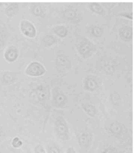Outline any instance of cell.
Listing matches in <instances>:
<instances>
[{"instance_id": "1", "label": "cell", "mask_w": 135, "mask_h": 153, "mask_svg": "<svg viewBox=\"0 0 135 153\" xmlns=\"http://www.w3.org/2000/svg\"><path fill=\"white\" fill-rule=\"evenodd\" d=\"M55 130L58 137L61 140H67L69 138V129L66 120L63 117L57 118Z\"/></svg>"}, {"instance_id": "2", "label": "cell", "mask_w": 135, "mask_h": 153, "mask_svg": "<svg viewBox=\"0 0 135 153\" xmlns=\"http://www.w3.org/2000/svg\"><path fill=\"white\" fill-rule=\"evenodd\" d=\"M45 71V68L41 64L37 61H33L26 67L25 73L30 76L37 77L43 75Z\"/></svg>"}, {"instance_id": "3", "label": "cell", "mask_w": 135, "mask_h": 153, "mask_svg": "<svg viewBox=\"0 0 135 153\" xmlns=\"http://www.w3.org/2000/svg\"><path fill=\"white\" fill-rule=\"evenodd\" d=\"M20 28L21 32L26 36L34 38L37 34L34 25L27 20H21L20 24Z\"/></svg>"}, {"instance_id": "4", "label": "cell", "mask_w": 135, "mask_h": 153, "mask_svg": "<svg viewBox=\"0 0 135 153\" xmlns=\"http://www.w3.org/2000/svg\"><path fill=\"white\" fill-rule=\"evenodd\" d=\"M18 51L15 47L11 46L7 48L5 52L4 56L7 61L13 62L17 58Z\"/></svg>"}, {"instance_id": "5", "label": "cell", "mask_w": 135, "mask_h": 153, "mask_svg": "<svg viewBox=\"0 0 135 153\" xmlns=\"http://www.w3.org/2000/svg\"><path fill=\"white\" fill-rule=\"evenodd\" d=\"M91 139L90 136L86 133H82L80 135L79 138V144L80 148L87 149H89Z\"/></svg>"}, {"instance_id": "6", "label": "cell", "mask_w": 135, "mask_h": 153, "mask_svg": "<svg viewBox=\"0 0 135 153\" xmlns=\"http://www.w3.org/2000/svg\"><path fill=\"white\" fill-rule=\"evenodd\" d=\"M66 101L67 98L66 96L62 93H59L54 96V104L57 106H62L66 103Z\"/></svg>"}, {"instance_id": "7", "label": "cell", "mask_w": 135, "mask_h": 153, "mask_svg": "<svg viewBox=\"0 0 135 153\" xmlns=\"http://www.w3.org/2000/svg\"><path fill=\"white\" fill-rule=\"evenodd\" d=\"M82 108L84 111L90 117H94L96 115V109L95 107L89 103L82 104Z\"/></svg>"}, {"instance_id": "8", "label": "cell", "mask_w": 135, "mask_h": 153, "mask_svg": "<svg viewBox=\"0 0 135 153\" xmlns=\"http://www.w3.org/2000/svg\"><path fill=\"white\" fill-rule=\"evenodd\" d=\"M46 150V153H63L61 147L56 144H52L48 146Z\"/></svg>"}, {"instance_id": "9", "label": "cell", "mask_w": 135, "mask_h": 153, "mask_svg": "<svg viewBox=\"0 0 135 153\" xmlns=\"http://www.w3.org/2000/svg\"><path fill=\"white\" fill-rule=\"evenodd\" d=\"M54 31L58 36L61 37H65L67 33V29L63 26H56L54 29Z\"/></svg>"}, {"instance_id": "10", "label": "cell", "mask_w": 135, "mask_h": 153, "mask_svg": "<svg viewBox=\"0 0 135 153\" xmlns=\"http://www.w3.org/2000/svg\"><path fill=\"white\" fill-rule=\"evenodd\" d=\"M96 83L94 79L89 78L86 82V87L87 90L90 91H93L96 88Z\"/></svg>"}, {"instance_id": "11", "label": "cell", "mask_w": 135, "mask_h": 153, "mask_svg": "<svg viewBox=\"0 0 135 153\" xmlns=\"http://www.w3.org/2000/svg\"><path fill=\"white\" fill-rule=\"evenodd\" d=\"M22 142L20 140V138L18 137L14 138L12 141V146L15 149H19L22 146Z\"/></svg>"}, {"instance_id": "12", "label": "cell", "mask_w": 135, "mask_h": 153, "mask_svg": "<svg viewBox=\"0 0 135 153\" xmlns=\"http://www.w3.org/2000/svg\"><path fill=\"white\" fill-rule=\"evenodd\" d=\"M33 153H46L44 146L40 144L36 146L33 149Z\"/></svg>"}, {"instance_id": "13", "label": "cell", "mask_w": 135, "mask_h": 153, "mask_svg": "<svg viewBox=\"0 0 135 153\" xmlns=\"http://www.w3.org/2000/svg\"><path fill=\"white\" fill-rule=\"evenodd\" d=\"M91 8L93 11L97 13H101L103 11L102 7L97 3H94L91 5Z\"/></svg>"}, {"instance_id": "14", "label": "cell", "mask_w": 135, "mask_h": 153, "mask_svg": "<svg viewBox=\"0 0 135 153\" xmlns=\"http://www.w3.org/2000/svg\"><path fill=\"white\" fill-rule=\"evenodd\" d=\"M17 4H12L8 7V8H7V13L8 14V15L11 16L12 14L15 13V10H16L18 8V7H17Z\"/></svg>"}, {"instance_id": "15", "label": "cell", "mask_w": 135, "mask_h": 153, "mask_svg": "<svg viewBox=\"0 0 135 153\" xmlns=\"http://www.w3.org/2000/svg\"><path fill=\"white\" fill-rule=\"evenodd\" d=\"M117 149L114 147H108L106 148L101 153H117Z\"/></svg>"}, {"instance_id": "16", "label": "cell", "mask_w": 135, "mask_h": 153, "mask_svg": "<svg viewBox=\"0 0 135 153\" xmlns=\"http://www.w3.org/2000/svg\"><path fill=\"white\" fill-rule=\"evenodd\" d=\"M111 131L113 133H118L120 131V127L117 124H113L111 127Z\"/></svg>"}, {"instance_id": "17", "label": "cell", "mask_w": 135, "mask_h": 153, "mask_svg": "<svg viewBox=\"0 0 135 153\" xmlns=\"http://www.w3.org/2000/svg\"><path fill=\"white\" fill-rule=\"evenodd\" d=\"M123 32V34L122 36L125 38H129L132 37V33L130 30H124Z\"/></svg>"}, {"instance_id": "18", "label": "cell", "mask_w": 135, "mask_h": 153, "mask_svg": "<svg viewBox=\"0 0 135 153\" xmlns=\"http://www.w3.org/2000/svg\"><path fill=\"white\" fill-rule=\"evenodd\" d=\"M94 34L96 36H98L101 35L102 33V31L101 29L98 27H95L94 28L93 32Z\"/></svg>"}, {"instance_id": "19", "label": "cell", "mask_w": 135, "mask_h": 153, "mask_svg": "<svg viewBox=\"0 0 135 153\" xmlns=\"http://www.w3.org/2000/svg\"><path fill=\"white\" fill-rule=\"evenodd\" d=\"M45 40H44V42L45 43H46L47 44H48V45H50L52 44L53 42H54V38H52L51 36H47L44 39Z\"/></svg>"}, {"instance_id": "20", "label": "cell", "mask_w": 135, "mask_h": 153, "mask_svg": "<svg viewBox=\"0 0 135 153\" xmlns=\"http://www.w3.org/2000/svg\"><path fill=\"white\" fill-rule=\"evenodd\" d=\"M41 10L38 7H34L33 9H32V11L33 12L34 14H38V15L41 14Z\"/></svg>"}, {"instance_id": "21", "label": "cell", "mask_w": 135, "mask_h": 153, "mask_svg": "<svg viewBox=\"0 0 135 153\" xmlns=\"http://www.w3.org/2000/svg\"><path fill=\"white\" fill-rule=\"evenodd\" d=\"M66 153H77L75 149L72 147L68 148L66 150Z\"/></svg>"}, {"instance_id": "22", "label": "cell", "mask_w": 135, "mask_h": 153, "mask_svg": "<svg viewBox=\"0 0 135 153\" xmlns=\"http://www.w3.org/2000/svg\"><path fill=\"white\" fill-rule=\"evenodd\" d=\"M126 153H132L131 152H127Z\"/></svg>"}, {"instance_id": "23", "label": "cell", "mask_w": 135, "mask_h": 153, "mask_svg": "<svg viewBox=\"0 0 135 153\" xmlns=\"http://www.w3.org/2000/svg\"><path fill=\"white\" fill-rule=\"evenodd\" d=\"M0 42H1V39H0Z\"/></svg>"}]
</instances>
